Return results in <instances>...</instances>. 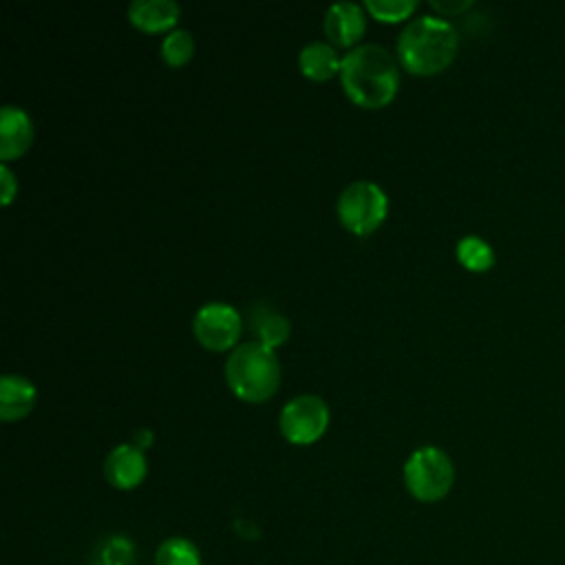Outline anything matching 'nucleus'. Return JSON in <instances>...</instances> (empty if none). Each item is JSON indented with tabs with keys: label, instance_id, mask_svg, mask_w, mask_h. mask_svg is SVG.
Masks as SVG:
<instances>
[{
	"label": "nucleus",
	"instance_id": "nucleus-11",
	"mask_svg": "<svg viewBox=\"0 0 565 565\" xmlns=\"http://www.w3.org/2000/svg\"><path fill=\"white\" fill-rule=\"evenodd\" d=\"M38 388L31 380L18 373H4L0 380V417L4 422L29 415L35 406Z\"/></svg>",
	"mask_w": 565,
	"mask_h": 565
},
{
	"label": "nucleus",
	"instance_id": "nucleus-3",
	"mask_svg": "<svg viewBox=\"0 0 565 565\" xmlns=\"http://www.w3.org/2000/svg\"><path fill=\"white\" fill-rule=\"evenodd\" d=\"M225 382L243 402H265L280 384V360L258 340L234 347L225 360Z\"/></svg>",
	"mask_w": 565,
	"mask_h": 565
},
{
	"label": "nucleus",
	"instance_id": "nucleus-22",
	"mask_svg": "<svg viewBox=\"0 0 565 565\" xmlns=\"http://www.w3.org/2000/svg\"><path fill=\"white\" fill-rule=\"evenodd\" d=\"M130 444H135L137 448L146 450V448L152 444V430H150V428H137V430H135V435H132V441H130Z\"/></svg>",
	"mask_w": 565,
	"mask_h": 565
},
{
	"label": "nucleus",
	"instance_id": "nucleus-18",
	"mask_svg": "<svg viewBox=\"0 0 565 565\" xmlns=\"http://www.w3.org/2000/svg\"><path fill=\"white\" fill-rule=\"evenodd\" d=\"M194 55V38L188 29H179L174 26L172 31H168L161 40V57L166 60V64L170 66H183L192 60Z\"/></svg>",
	"mask_w": 565,
	"mask_h": 565
},
{
	"label": "nucleus",
	"instance_id": "nucleus-1",
	"mask_svg": "<svg viewBox=\"0 0 565 565\" xmlns=\"http://www.w3.org/2000/svg\"><path fill=\"white\" fill-rule=\"evenodd\" d=\"M340 82L353 104L362 108H382L397 93L399 68L388 49L366 42L342 55Z\"/></svg>",
	"mask_w": 565,
	"mask_h": 565
},
{
	"label": "nucleus",
	"instance_id": "nucleus-4",
	"mask_svg": "<svg viewBox=\"0 0 565 565\" xmlns=\"http://www.w3.org/2000/svg\"><path fill=\"white\" fill-rule=\"evenodd\" d=\"M402 477L415 501L437 503L452 490L455 463L446 450L437 446H422L404 461Z\"/></svg>",
	"mask_w": 565,
	"mask_h": 565
},
{
	"label": "nucleus",
	"instance_id": "nucleus-20",
	"mask_svg": "<svg viewBox=\"0 0 565 565\" xmlns=\"http://www.w3.org/2000/svg\"><path fill=\"white\" fill-rule=\"evenodd\" d=\"M15 194H18V179L11 172V168L2 161L0 163V199L4 205H9Z\"/></svg>",
	"mask_w": 565,
	"mask_h": 565
},
{
	"label": "nucleus",
	"instance_id": "nucleus-19",
	"mask_svg": "<svg viewBox=\"0 0 565 565\" xmlns=\"http://www.w3.org/2000/svg\"><path fill=\"white\" fill-rule=\"evenodd\" d=\"M415 0H366L364 9L382 22H399L406 20L415 11Z\"/></svg>",
	"mask_w": 565,
	"mask_h": 565
},
{
	"label": "nucleus",
	"instance_id": "nucleus-7",
	"mask_svg": "<svg viewBox=\"0 0 565 565\" xmlns=\"http://www.w3.org/2000/svg\"><path fill=\"white\" fill-rule=\"evenodd\" d=\"M243 331L241 313L221 300L205 302L192 318V333L207 351H227Z\"/></svg>",
	"mask_w": 565,
	"mask_h": 565
},
{
	"label": "nucleus",
	"instance_id": "nucleus-10",
	"mask_svg": "<svg viewBox=\"0 0 565 565\" xmlns=\"http://www.w3.org/2000/svg\"><path fill=\"white\" fill-rule=\"evenodd\" d=\"M366 31V13L358 2H333L324 13V33L333 44L351 46Z\"/></svg>",
	"mask_w": 565,
	"mask_h": 565
},
{
	"label": "nucleus",
	"instance_id": "nucleus-2",
	"mask_svg": "<svg viewBox=\"0 0 565 565\" xmlns=\"http://www.w3.org/2000/svg\"><path fill=\"white\" fill-rule=\"evenodd\" d=\"M459 35L450 20L424 13L406 22L397 38V57L413 75H435L457 55Z\"/></svg>",
	"mask_w": 565,
	"mask_h": 565
},
{
	"label": "nucleus",
	"instance_id": "nucleus-12",
	"mask_svg": "<svg viewBox=\"0 0 565 565\" xmlns=\"http://www.w3.org/2000/svg\"><path fill=\"white\" fill-rule=\"evenodd\" d=\"M181 15V7L174 0H132L128 4V20L148 33L172 31Z\"/></svg>",
	"mask_w": 565,
	"mask_h": 565
},
{
	"label": "nucleus",
	"instance_id": "nucleus-15",
	"mask_svg": "<svg viewBox=\"0 0 565 565\" xmlns=\"http://www.w3.org/2000/svg\"><path fill=\"white\" fill-rule=\"evenodd\" d=\"M455 256L468 271H475V274L488 271L497 260L492 245L477 234L461 236L455 245Z\"/></svg>",
	"mask_w": 565,
	"mask_h": 565
},
{
	"label": "nucleus",
	"instance_id": "nucleus-8",
	"mask_svg": "<svg viewBox=\"0 0 565 565\" xmlns=\"http://www.w3.org/2000/svg\"><path fill=\"white\" fill-rule=\"evenodd\" d=\"M148 475V461L135 444H117L104 459V479L115 490H135Z\"/></svg>",
	"mask_w": 565,
	"mask_h": 565
},
{
	"label": "nucleus",
	"instance_id": "nucleus-21",
	"mask_svg": "<svg viewBox=\"0 0 565 565\" xmlns=\"http://www.w3.org/2000/svg\"><path fill=\"white\" fill-rule=\"evenodd\" d=\"M430 4H433V9L439 11L441 18H446V15H457V13L466 11L472 2L470 0H433Z\"/></svg>",
	"mask_w": 565,
	"mask_h": 565
},
{
	"label": "nucleus",
	"instance_id": "nucleus-16",
	"mask_svg": "<svg viewBox=\"0 0 565 565\" xmlns=\"http://www.w3.org/2000/svg\"><path fill=\"white\" fill-rule=\"evenodd\" d=\"M154 565H203V556L188 536H168L154 550Z\"/></svg>",
	"mask_w": 565,
	"mask_h": 565
},
{
	"label": "nucleus",
	"instance_id": "nucleus-17",
	"mask_svg": "<svg viewBox=\"0 0 565 565\" xmlns=\"http://www.w3.org/2000/svg\"><path fill=\"white\" fill-rule=\"evenodd\" d=\"M93 565H135V543L124 534L106 536L93 554Z\"/></svg>",
	"mask_w": 565,
	"mask_h": 565
},
{
	"label": "nucleus",
	"instance_id": "nucleus-13",
	"mask_svg": "<svg viewBox=\"0 0 565 565\" xmlns=\"http://www.w3.org/2000/svg\"><path fill=\"white\" fill-rule=\"evenodd\" d=\"M340 66H342V57L338 55L331 42L313 40V42H307L298 53L300 73L313 82H324V79H331L333 75H340Z\"/></svg>",
	"mask_w": 565,
	"mask_h": 565
},
{
	"label": "nucleus",
	"instance_id": "nucleus-6",
	"mask_svg": "<svg viewBox=\"0 0 565 565\" xmlns=\"http://www.w3.org/2000/svg\"><path fill=\"white\" fill-rule=\"evenodd\" d=\"M329 426V406L322 397L313 393H302L291 397L280 415L278 428L289 444L309 446L318 441Z\"/></svg>",
	"mask_w": 565,
	"mask_h": 565
},
{
	"label": "nucleus",
	"instance_id": "nucleus-9",
	"mask_svg": "<svg viewBox=\"0 0 565 565\" xmlns=\"http://www.w3.org/2000/svg\"><path fill=\"white\" fill-rule=\"evenodd\" d=\"M33 141V121L29 113L15 104L0 110V159L7 163L22 157Z\"/></svg>",
	"mask_w": 565,
	"mask_h": 565
},
{
	"label": "nucleus",
	"instance_id": "nucleus-14",
	"mask_svg": "<svg viewBox=\"0 0 565 565\" xmlns=\"http://www.w3.org/2000/svg\"><path fill=\"white\" fill-rule=\"evenodd\" d=\"M252 329L256 333V340L263 342L269 349H276L278 344L287 342L291 333V324L285 313H280L276 307L267 302H256L249 311Z\"/></svg>",
	"mask_w": 565,
	"mask_h": 565
},
{
	"label": "nucleus",
	"instance_id": "nucleus-5",
	"mask_svg": "<svg viewBox=\"0 0 565 565\" xmlns=\"http://www.w3.org/2000/svg\"><path fill=\"white\" fill-rule=\"evenodd\" d=\"M388 212V196L386 192L366 179L353 181L349 183L335 203V214L340 218V223L358 234V236H366L371 232H375Z\"/></svg>",
	"mask_w": 565,
	"mask_h": 565
}]
</instances>
